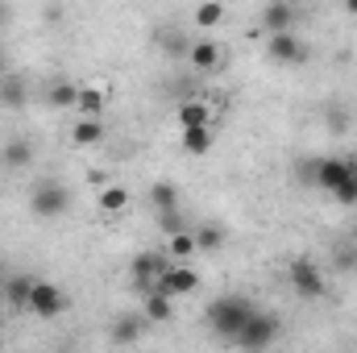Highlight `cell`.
Segmentation results:
<instances>
[{
  "label": "cell",
  "instance_id": "28",
  "mask_svg": "<svg viewBox=\"0 0 357 353\" xmlns=\"http://www.w3.org/2000/svg\"><path fill=\"white\" fill-rule=\"evenodd\" d=\"M158 225H162L167 233H178V229H187V225H183V208H171V212H158Z\"/></svg>",
  "mask_w": 357,
  "mask_h": 353
},
{
  "label": "cell",
  "instance_id": "16",
  "mask_svg": "<svg viewBox=\"0 0 357 353\" xmlns=\"http://www.w3.org/2000/svg\"><path fill=\"white\" fill-rule=\"evenodd\" d=\"M46 104H54V108H75V104H79V84H71V80L46 84Z\"/></svg>",
  "mask_w": 357,
  "mask_h": 353
},
{
  "label": "cell",
  "instance_id": "1",
  "mask_svg": "<svg viewBox=\"0 0 357 353\" xmlns=\"http://www.w3.org/2000/svg\"><path fill=\"white\" fill-rule=\"evenodd\" d=\"M299 175H303V183H312V187L328 191V195H333L337 204H345V208H354V204H357V163H354V158L320 154V158L299 163Z\"/></svg>",
  "mask_w": 357,
  "mask_h": 353
},
{
  "label": "cell",
  "instance_id": "25",
  "mask_svg": "<svg viewBox=\"0 0 357 353\" xmlns=\"http://www.w3.org/2000/svg\"><path fill=\"white\" fill-rule=\"evenodd\" d=\"M125 208H129V191H125V187H104V191H100V212H112V216H116V212H125Z\"/></svg>",
  "mask_w": 357,
  "mask_h": 353
},
{
  "label": "cell",
  "instance_id": "20",
  "mask_svg": "<svg viewBox=\"0 0 357 353\" xmlns=\"http://www.w3.org/2000/svg\"><path fill=\"white\" fill-rule=\"evenodd\" d=\"M146 324H150L146 316H121V320L112 324V333H108V337H112L116 345H129V341H137V337H142V329H146Z\"/></svg>",
  "mask_w": 357,
  "mask_h": 353
},
{
  "label": "cell",
  "instance_id": "6",
  "mask_svg": "<svg viewBox=\"0 0 357 353\" xmlns=\"http://www.w3.org/2000/svg\"><path fill=\"white\" fill-rule=\"evenodd\" d=\"M274 337H278V320L270 312H254L245 320V329L233 337V345H241V350H266V345H274Z\"/></svg>",
  "mask_w": 357,
  "mask_h": 353
},
{
  "label": "cell",
  "instance_id": "29",
  "mask_svg": "<svg viewBox=\"0 0 357 353\" xmlns=\"http://www.w3.org/2000/svg\"><path fill=\"white\" fill-rule=\"evenodd\" d=\"M341 8H345L349 17H357V0H341Z\"/></svg>",
  "mask_w": 357,
  "mask_h": 353
},
{
  "label": "cell",
  "instance_id": "15",
  "mask_svg": "<svg viewBox=\"0 0 357 353\" xmlns=\"http://www.w3.org/2000/svg\"><path fill=\"white\" fill-rule=\"evenodd\" d=\"M154 42L171 54V59H178V54H187L191 50V42H187V33L178 29V25H158V33H154Z\"/></svg>",
  "mask_w": 357,
  "mask_h": 353
},
{
  "label": "cell",
  "instance_id": "3",
  "mask_svg": "<svg viewBox=\"0 0 357 353\" xmlns=\"http://www.w3.org/2000/svg\"><path fill=\"white\" fill-rule=\"evenodd\" d=\"M67 208H71V191H67L59 179L33 183V191H29V212H33L38 220H59V216H67Z\"/></svg>",
  "mask_w": 357,
  "mask_h": 353
},
{
  "label": "cell",
  "instance_id": "5",
  "mask_svg": "<svg viewBox=\"0 0 357 353\" xmlns=\"http://www.w3.org/2000/svg\"><path fill=\"white\" fill-rule=\"evenodd\" d=\"M287 278H291V287H295V295H303V299H320L324 295V270L312 262L307 254H299L291 270H287Z\"/></svg>",
  "mask_w": 357,
  "mask_h": 353
},
{
  "label": "cell",
  "instance_id": "12",
  "mask_svg": "<svg viewBox=\"0 0 357 353\" xmlns=\"http://www.w3.org/2000/svg\"><path fill=\"white\" fill-rule=\"evenodd\" d=\"M142 316L150 320V324H162V320H171V295L167 291H146L142 295Z\"/></svg>",
  "mask_w": 357,
  "mask_h": 353
},
{
  "label": "cell",
  "instance_id": "32",
  "mask_svg": "<svg viewBox=\"0 0 357 353\" xmlns=\"http://www.w3.org/2000/svg\"><path fill=\"white\" fill-rule=\"evenodd\" d=\"M0 17H4V8H0Z\"/></svg>",
  "mask_w": 357,
  "mask_h": 353
},
{
  "label": "cell",
  "instance_id": "17",
  "mask_svg": "<svg viewBox=\"0 0 357 353\" xmlns=\"http://www.w3.org/2000/svg\"><path fill=\"white\" fill-rule=\"evenodd\" d=\"M187 59H191L195 71H212V67H220V46L216 42H191Z\"/></svg>",
  "mask_w": 357,
  "mask_h": 353
},
{
  "label": "cell",
  "instance_id": "8",
  "mask_svg": "<svg viewBox=\"0 0 357 353\" xmlns=\"http://www.w3.org/2000/svg\"><path fill=\"white\" fill-rule=\"evenodd\" d=\"M266 54L274 59V63H282V67H299V63L307 59V46H303L291 29H282V33H270Z\"/></svg>",
  "mask_w": 357,
  "mask_h": 353
},
{
  "label": "cell",
  "instance_id": "13",
  "mask_svg": "<svg viewBox=\"0 0 357 353\" xmlns=\"http://www.w3.org/2000/svg\"><path fill=\"white\" fill-rule=\"evenodd\" d=\"M104 133H108V129H104V117H79L75 129H71V142H75V146H100Z\"/></svg>",
  "mask_w": 357,
  "mask_h": 353
},
{
  "label": "cell",
  "instance_id": "21",
  "mask_svg": "<svg viewBox=\"0 0 357 353\" xmlns=\"http://www.w3.org/2000/svg\"><path fill=\"white\" fill-rule=\"evenodd\" d=\"M212 150V125L183 129V154H208Z\"/></svg>",
  "mask_w": 357,
  "mask_h": 353
},
{
  "label": "cell",
  "instance_id": "14",
  "mask_svg": "<svg viewBox=\"0 0 357 353\" xmlns=\"http://www.w3.org/2000/svg\"><path fill=\"white\" fill-rule=\"evenodd\" d=\"M104 104H108V91L100 88V84H79V117H100L104 112Z\"/></svg>",
  "mask_w": 357,
  "mask_h": 353
},
{
  "label": "cell",
  "instance_id": "11",
  "mask_svg": "<svg viewBox=\"0 0 357 353\" xmlns=\"http://www.w3.org/2000/svg\"><path fill=\"white\" fill-rule=\"evenodd\" d=\"M178 129H199V125H212V108L204 100H183L175 112Z\"/></svg>",
  "mask_w": 357,
  "mask_h": 353
},
{
  "label": "cell",
  "instance_id": "27",
  "mask_svg": "<svg viewBox=\"0 0 357 353\" xmlns=\"http://www.w3.org/2000/svg\"><path fill=\"white\" fill-rule=\"evenodd\" d=\"M0 100L4 104H21L25 100V84L21 80H0Z\"/></svg>",
  "mask_w": 357,
  "mask_h": 353
},
{
  "label": "cell",
  "instance_id": "19",
  "mask_svg": "<svg viewBox=\"0 0 357 353\" xmlns=\"http://www.w3.org/2000/svg\"><path fill=\"white\" fill-rule=\"evenodd\" d=\"M0 163H4V167H13V171H21V167H29V163H33V146H29L25 137H17V142H8V146L0 150Z\"/></svg>",
  "mask_w": 357,
  "mask_h": 353
},
{
  "label": "cell",
  "instance_id": "23",
  "mask_svg": "<svg viewBox=\"0 0 357 353\" xmlns=\"http://www.w3.org/2000/svg\"><path fill=\"white\" fill-rule=\"evenodd\" d=\"M4 291H8V299H13V308H17V312H25L29 291H33V274H17V278H8V283H4Z\"/></svg>",
  "mask_w": 357,
  "mask_h": 353
},
{
  "label": "cell",
  "instance_id": "31",
  "mask_svg": "<svg viewBox=\"0 0 357 353\" xmlns=\"http://www.w3.org/2000/svg\"><path fill=\"white\" fill-rule=\"evenodd\" d=\"M291 4H303V0H291Z\"/></svg>",
  "mask_w": 357,
  "mask_h": 353
},
{
  "label": "cell",
  "instance_id": "18",
  "mask_svg": "<svg viewBox=\"0 0 357 353\" xmlns=\"http://www.w3.org/2000/svg\"><path fill=\"white\" fill-rule=\"evenodd\" d=\"M167 254H171V262H187V258H195V254H199V246H195V233H191V229H178V233H171V241H167Z\"/></svg>",
  "mask_w": 357,
  "mask_h": 353
},
{
  "label": "cell",
  "instance_id": "24",
  "mask_svg": "<svg viewBox=\"0 0 357 353\" xmlns=\"http://www.w3.org/2000/svg\"><path fill=\"white\" fill-rule=\"evenodd\" d=\"M220 21H225V4H220V0H204V4L195 8V25H199V29H216Z\"/></svg>",
  "mask_w": 357,
  "mask_h": 353
},
{
  "label": "cell",
  "instance_id": "26",
  "mask_svg": "<svg viewBox=\"0 0 357 353\" xmlns=\"http://www.w3.org/2000/svg\"><path fill=\"white\" fill-rule=\"evenodd\" d=\"M220 241H225V233H220V229H212V225H204V229L195 233V246H199V254H212V250H220Z\"/></svg>",
  "mask_w": 357,
  "mask_h": 353
},
{
  "label": "cell",
  "instance_id": "9",
  "mask_svg": "<svg viewBox=\"0 0 357 353\" xmlns=\"http://www.w3.org/2000/svg\"><path fill=\"white\" fill-rule=\"evenodd\" d=\"M154 287H158V291H167L171 299H175V295H191V291L199 287V274H195L187 262H171L162 274H158V283H154Z\"/></svg>",
  "mask_w": 357,
  "mask_h": 353
},
{
  "label": "cell",
  "instance_id": "33",
  "mask_svg": "<svg viewBox=\"0 0 357 353\" xmlns=\"http://www.w3.org/2000/svg\"><path fill=\"white\" fill-rule=\"evenodd\" d=\"M354 233H357V225H354Z\"/></svg>",
  "mask_w": 357,
  "mask_h": 353
},
{
  "label": "cell",
  "instance_id": "2",
  "mask_svg": "<svg viewBox=\"0 0 357 353\" xmlns=\"http://www.w3.org/2000/svg\"><path fill=\"white\" fill-rule=\"evenodd\" d=\"M254 312H258V303H254L250 295H237V291H229V295H216V299L208 303V329L233 345V337L245 329V320H250Z\"/></svg>",
  "mask_w": 357,
  "mask_h": 353
},
{
  "label": "cell",
  "instance_id": "22",
  "mask_svg": "<svg viewBox=\"0 0 357 353\" xmlns=\"http://www.w3.org/2000/svg\"><path fill=\"white\" fill-rule=\"evenodd\" d=\"M150 204H154V212H171V208H178V187L175 183H154L150 187Z\"/></svg>",
  "mask_w": 357,
  "mask_h": 353
},
{
  "label": "cell",
  "instance_id": "10",
  "mask_svg": "<svg viewBox=\"0 0 357 353\" xmlns=\"http://www.w3.org/2000/svg\"><path fill=\"white\" fill-rule=\"evenodd\" d=\"M295 25V4L291 0H266V8H262V29L266 33H282V29H291Z\"/></svg>",
  "mask_w": 357,
  "mask_h": 353
},
{
  "label": "cell",
  "instance_id": "34",
  "mask_svg": "<svg viewBox=\"0 0 357 353\" xmlns=\"http://www.w3.org/2000/svg\"><path fill=\"white\" fill-rule=\"evenodd\" d=\"M0 287H4V283H0Z\"/></svg>",
  "mask_w": 357,
  "mask_h": 353
},
{
  "label": "cell",
  "instance_id": "4",
  "mask_svg": "<svg viewBox=\"0 0 357 353\" xmlns=\"http://www.w3.org/2000/svg\"><path fill=\"white\" fill-rule=\"evenodd\" d=\"M25 312H33V316H42V320L63 316V312H67V295H63V287H54V283H46V278H33V291H29Z\"/></svg>",
  "mask_w": 357,
  "mask_h": 353
},
{
  "label": "cell",
  "instance_id": "30",
  "mask_svg": "<svg viewBox=\"0 0 357 353\" xmlns=\"http://www.w3.org/2000/svg\"><path fill=\"white\" fill-rule=\"evenodd\" d=\"M4 71H8V67H4V54H0V80H4Z\"/></svg>",
  "mask_w": 357,
  "mask_h": 353
},
{
  "label": "cell",
  "instance_id": "7",
  "mask_svg": "<svg viewBox=\"0 0 357 353\" xmlns=\"http://www.w3.org/2000/svg\"><path fill=\"white\" fill-rule=\"evenodd\" d=\"M171 266V254H137L133 266H129V278H133V287L146 295V291H154V283H158V274Z\"/></svg>",
  "mask_w": 357,
  "mask_h": 353
}]
</instances>
